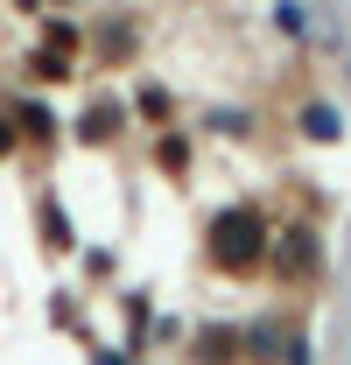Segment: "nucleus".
<instances>
[{"instance_id": "obj_2", "label": "nucleus", "mask_w": 351, "mask_h": 365, "mask_svg": "<svg viewBox=\"0 0 351 365\" xmlns=\"http://www.w3.org/2000/svg\"><path fill=\"white\" fill-rule=\"evenodd\" d=\"M302 134L309 140H337V134H345V120H337L330 106H309V113H302Z\"/></svg>"}, {"instance_id": "obj_1", "label": "nucleus", "mask_w": 351, "mask_h": 365, "mask_svg": "<svg viewBox=\"0 0 351 365\" xmlns=\"http://www.w3.org/2000/svg\"><path fill=\"white\" fill-rule=\"evenodd\" d=\"M211 253H218V267H260L267 225L253 218V211H225L218 225H211Z\"/></svg>"}]
</instances>
